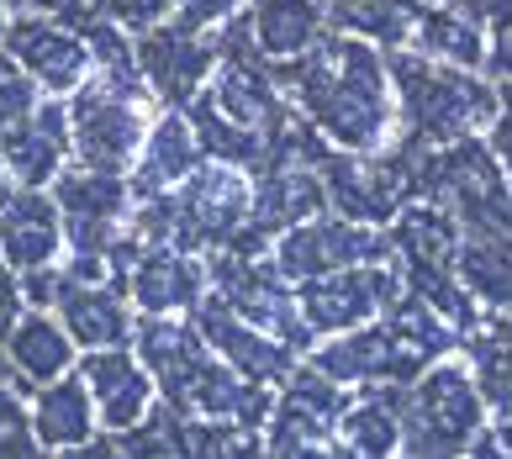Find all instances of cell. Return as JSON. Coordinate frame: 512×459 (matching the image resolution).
Masks as SVG:
<instances>
[{"mask_svg":"<svg viewBox=\"0 0 512 459\" xmlns=\"http://www.w3.org/2000/svg\"><path fill=\"white\" fill-rule=\"evenodd\" d=\"M6 53L16 64H22V74L32 85L43 90H74L85 80L90 69V48H85V32L59 22V16H37V11H22L16 22H6Z\"/></svg>","mask_w":512,"mask_h":459,"instance_id":"obj_14","label":"cell"},{"mask_svg":"<svg viewBox=\"0 0 512 459\" xmlns=\"http://www.w3.org/2000/svg\"><path fill=\"white\" fill-rule=\"evenodd\" d=\"M6 428H27V407H22V391L0 380V433Z\"/></svg>","mask_w":512,"mask_h":459,"instance_id":"obj_42","label":"cell"},{"mask_svg":"<svg viewBox=\"0 0 512 459\" xmlns=\"http://www.w3.org/2000/svg\"><path fill=\"white\" fill-rule=\"evenodd\" d=\"M132 349H138V365L159 380V391L169 407L185 412V396H191V380L201 375V365L212 359V349L201 343L196 322H175L169 312H148L132 333Z\"/></svg>","mask_w":512,"mask_h":459,"instance_id":"obj_15","label":"cell"},{"mask_svg":"<svg viewBox=\"0 0 512 459\" xmlns=\"http://www.w3.org/2000/svg\"><path fill=\"white\" fill-rule=\"evenodd\" d=\"M322 6L317 0H254L249 11V32L264 59H296L307 53L317 37H322Z\"/></svg>","mask_w":512,"mask_h":459,"instance_id":"obj_28","label":"cell"},{"mask_svg":"<svg viewBox=\"0 0 512 459\" xmlns=\"http://www.w3.org/2000/svg\"><path fill=\"white\" fill-rule=\"evenodd\" d=\"M396 291H402V270L391 259H375V264H344L333 275L301 280L296 306L312 333H349L359 322H370Z\"/></svg>","mask_w":512,"mask_h":459,"instance_id":"obj_11","label":"cell"},{"mask_svg":"<svg viewBox=\"0 0 512 459\" xmlns=\"http://www.w3.org/2000/svg\"><path fill=\"white\" fill-rule=\"evenodd\" d=\"M0 365L11 370L16 391H37L43 380L64 375L74 365V338L64 333V322H53L43 312H16L0 328Z\"/></svg>","mask_w":512,"mask_h":459,"instance_id":"obj_20","label":"cell"},{"mask_svg":"<svg viewBox=\"0 0 512 459\" xmlns=\"http://www.w3.org/2000/svg\"><path fill=\"white\" fill-rule=\"evenodd\" d=\"M386 74L396 85V106H402L407 138L428 143V148L470 138V132L491 127V117H497V90L486 80H476V69H454V64L428 59V53L391 48Z\"/></svg>","mask_w":512,"mask_h":459,"instance_id":"obj_2","label":"cell"},{"mask_svg":"<svg viewBox=\"0 0 512 459\" xmlns=\"http://www.w3.org/2000/svg\"><path fill=\"white\" fill-rule=\"evenodd\" d=\"M491 153L502 159L507 185H512V80H507V90H497V117H491Z\"/></svg>","mask_w":512,"mask_h":459,"instance_id":"obj_37","label":"cell"},{"mask_svg":"<svg viewBox=\"0 0 512 459\" xmlns=\"http://www.w3.org/2000/svg\"><path fill=\"white\" fill-rule=\"evenodd\" d=\"M138 169H132V196H164V190H175L191 169L201 164V143H196V132L191 122H185V111H164L159 122H148L143 132V143H138Z\"/></svg>","mask_w":512,"mask_h":459,"instance_id":"obj_23","label":"cell"},{"mask_svg":"<svg viewBox=\"0 0 512 459\" xmlns=\"http://www.w3.org/2000/svg\"><path fill=\"white\" fill-rule=\"evenodd\" d=\"M175 6V27L185 32H217L227 16H238V0H169Z\"/></svg>","mask_w":512,"mask_h":459,"instance_id":"obj_36","label":"cell"},{"mask_svg":"<svg viewBox=\"0 0 512 459\" xmlns=\"http://www.w3.org/2000/svg\"><path fill=\"white\" fill-rule=\"evenodd\" d=\"M206 280H212V291L233 306L243 322H254L259 333L291 343V349H307V343L317 338V333L307 328V317H301V306H296L291 280L280 275L275 264H264L259 254L243 259V254H227V248H217V259L206 264Z\"/></svg>","mask_w":512,"mask_h":459,"instance_id":"obj_7","label":"cell"},{"mask_svg":"<svg viewBox=\"0 0 512 459\" xmlns=\"http://www.w3.org/2000/svg\"><path fill=\"white\" fill-rule=\"evenodd\" d=\"M69 153L85 169H127V159L138 153L148 132V85L122 80V74H85L74 85L69 106Z\"/></svg>","mask_w":512,"mask_h":459,"instance_id":"obj_4","label":"cell"},{"mask_svg":"<svg viewBox=\"0 0 512 459\" xmlns=\"http://www.w3.org/2000/svg\"><path fill=\"white\" fill-rule=\"evenodd\" d=\"M191 312H196L191 322H196L201 343H206L217 359H227V365H233L243 380H254V386H280V380L291 375V365H296V349H291V343H280V338H270V333H259L254 322H243L217 291L201 296Z\"/></svg>","mask_w":512,"mask_h":459,"instance_id":"obj_13","label":"cell"},{"mask_svg":"<svg viewBox=\"0 0 512 459\" xmlns=\"http://www.w3.org/2000/svg\"><path fill=\"white\" fill-rule=\"evenodd\" d=\"M22 312V280H16V270L6 264V254H0V328Z\"/></svg>","mask_w":512,"mask_h":459,"instance_id":"obj_41","label":"cell"},{"mask_svg":"<svg viewBox=\"0 0 512 459\" xmlns=\"http://www.w3.org/2000/svg\"><path fill=\"white\" fill-rule=\"evenodd\" d=\"M0 454H37L32 428H6V433H0Z\"/></svg>","mask_w":512,"mask_h":459,"instance_id":"obj_43","label":"cell"},{"mask_svg":"<svg viewBox=\"0 0 512 459\" xmlns=\"http://www.w3.org/2000/svg\"><path fill=\"white\" fill-rule=\"evenodd\" d=\"M22 11H37V16H59V22H69V27H80V16L90 11L85 0H16Z\"/></svg>","mask_w":512,"mask_h":459,"instance_id":"obj_40","label":"cell"},{"mask_svg":"<svg viewBox=\"0 0 512 459\" xmlns=\"http://www.w3.org/2000/svg\"><path fill=\"white\" fill-rule=\"evenodd\" d=\"M69 159V117L59 101L32 106L16 127L0 132V164L16 185H48Z\"/></svg>","mask_w":512,"mask_h":459,"instance_id":"obj_21","label":"cell"},{"mask_svg":"<svg viewBox=\"0 0 512 459\" xmlns=\"http://www.w3.org/2000/svg\"><path fill=\"white\" fill-rule=\"evenodd\" d=\"M381 328H386L396 343H402V349H412L417 359H423V365L444 359L454 343L465 338V333L439 312V306H428L423 296H412V291H396V296L381 306Z\"/></svg>","mask_w":512,"mask_h":459,"instance_id":"obj_31","label":"cell"},{"mask_svg":"<svg viewBox=\"0 0 512 459\" xmlns=\"http://www.w3.org/2000/svg\"><path fill=\"white\" fill-rule=\"evenodd\" d=\"M412 32H417V53H428V59H439V64H454V69H481V59H486V32H481V22L470 11H460V6H423L417 11V22H412Z\"/></svg>","mask_w":512,"mask_h":459,"instance_id":"obj_30","label":"cell"},{"mask_svg":"<svg viewBox=\"0 0 512 459\" xmlns=\"http://www.w3.org/2000/svg\"><path fill=\"white\" fill-rule=\"evenodd\" d=\"M53 306L64 317V333L80 343V349H106V343H127L132 317L122 306V291L106 280H80L59 270V291H53Z\"/></svg>","mask_w":512,"mask_h":459,"instance_id":"obj_22","label":"cell"},{"mask_svg":"<svg viewBox=\"0 0 512 459\" xmlns=\"http://www.w3.org/2000/svg\"><path fill=\"white\" fill-rule=\"evenodd\" d=\"M317 180H322V201L333 206V217H349L365 227H381L407 206V185L381 148L375 153L328 148L317 159Z\"/></svg>","mask_w":512,"mask_h":459,"instance_id":"obj_10","label":"cell"},{"mask_svg":"<svg viewBox=\"0 0 512 459\" xmlns=\"http://www.w3.org/2000/svg\"><path fill=\"white\" fill-rule=\"evenodd\" d=\"M412 196L444 206V212L454 217V227H470V233H507L512 238L507 169H502L497 153H491V143H481L476 132L417 153Z\"/></svg>","mask_w":512,"mask_h":459,"instance_id":"obj_3","label":"cell"},{"mask_svg":"<svg viewBox=\"0 0 512 459\" xmlns=\"http://www.w3.org/2000/svg\"><path fill=\"white\" fill-rule=\"evenodd\" d=\"M0 37H6V0H0Z\"/></svg>","mask_w":512,"mask_h":459,"instance_id":"obj_44","label":"cell"},{"mask_svg":"<svg viewBox=\"0 0 512 459\" xmlns=\"http://www.w3.org/2000/svg\"><path fill=\"white\" fill-rule=\"evenodd\" d=\"M243 222H249V175L233 164H196L175 190H169V243L185 248V254H201V248H227Z\"/></svg>","mask_w":512,"mask_h":459,"instance_id":"obj_6","label":"cell"},{"mask_svg":"<svg viewBox=\"0 0 512 459\" xmlns=\"http://www.w3.org/2000/svg\"><path fill=\"white\" fill-rule=\"evenodd\" d=\"M27 428L37 438V449H80L85 438L96 433V401H90V386L69 370L43 380Z\"/></svg>","mask_w":512,"mask_h":459,"instance_id":"obj_24","label":"cell"},{"mask_svg":"<svg viewBox=\"0 0 512 459\" xmlns=\"http://www.w3.org/2000/svg\"><path fill=\"white\" fill-rule=\"evenodd\" d=\"M0 180H6V164H0Z\"/></svg>","mask_w":512,"mask_h":459,"instance_id":"obj_45","label":"cell"},{"mask_svg":"<svg viewBox=\"0 0 512 459\" xmlns=\"http://www.w3.org/2000/svg\"><path fill=\"white\" fill-rule=\"evenodd\" d=\"M264 428H270V454H349L344 444H333V423L312 407H301L296 396L270 401L264 412Z\"/></svg>","mask_w":512,"mask_h":459,"instance_id":"obj_33","label":"cell"},{"mask_svg":"<svg viewBox=\"0 0 512 459\" xmlns=\"http://www.w3.org/2000/svg\"><path fill=\"white\" fill-rule=\"evenodd\" d=\"M275 270L286 280H317V275H333L344 264H375V259H391V238L375 233L365 222H349V217H307L275 233Z\"/></svg>","mask_w":512,"mask_h":459,"instance_id":"obj_9","label":"cell"},{"mask_svg":"<svg viewBox=\"0 0 512 459\" xmlns=\"http://www.w3.org/2000/svg\"><path fill=\"white\" fill-rule=\"evenodd\" d=\"M481 69H491L497 80H512V27H491V43H486Z\"/></svg>","mask_w":512,"mask_h":459,"instance_id":"obj_38","label":"cell"},{"mask_svg":"<svg viewBox=\"0 0 512 459\" xmlns=\"http://www.w3.org/2000/svg\"><path fill=\"white\" fill-rule=\"evenodd\" d=\"M132 59H138L143 85L154 90L164 106H185L206 85V74L217 69V37L212 32H185L175 22H164V27L154 22V27L138 32Z\"/></svg>","mask_w":512,"mask_h":459,"instance_id":"obj_12","label":"cell"},{"mask_svg":"<svg viewBox=\"0 0 512 459\" xmlns=\"http://www.w3.org/2000/svg\"><path fill=\"white\" fill-rule=\"evenodd\" d=\"M402 396H407V380H381V391L344 407V417H338L344 449L349 454H396V444H402Z\"/></svg>","mask_w":512,"mask_h":459,"instance_id":"obj_29","label":"cell"},{"mask_svg":"<svg viewBox=\"0 0 512 459\" xmlns=\"http://www.w3.org/2000/svg\"><path fill=\"white\" fill-rule=\"evenodd\" d=\"M444 6H460L476 22H491V27H512V0H444Z\"/></svg>","mask_w":512,"mask_h":459,"instance_id":"obj_39","label":"cell"},{"mask_svg":"<svg viewBox=\"0 0 512 459\" xmlns=\"http://www.w3.org/2000/svg\"><path fill=\"white\" fill-rule=\"evenodd\" d=\"M32 106H37V85L22 74V64L11 53H0V132L16 127Z\"/></svg>","mask_w":512,"mask_h":459,"instance_id":"obj_34","label":"cell"},{"mask_svg":"<svg viewBox=\"0 0 512 459\" xmlns=\"http://www.w3.org/2000/svg\"><path fill=\"white\" fill-rule=\"evenodd\" d=\"M180 111H185V122H191V132H196V143H201L206 159L233 164V169H243V175H254V169L270 159V138H259V132L238 127L227 111H217V101H212L206 90H196Z\"/></svg>","mask_w":512,"mask_h":459,"instance_id":"obj_26","label":"cell"},{"mask_svg":"<svg viewBox=\"0 0 512 459\" xmlns=\"http://www.w3.org/2000/svg\"><path fill=\"white\" fill-rule=\"evenodd\" d=\"M465 359L470 380L491 412L512 417V312H497L491 322H476L465 333Z\"/></svg>","mask_w":512,"mask_h":459,"instance_id":"obj_27","label":"cell"},{"mask_svg":"<svg viewBox=\"0 0 512 459\" xmlns=\"http://www.w3.org/2000/svg\"><path fill=\"white\" fill-rule=\"evenodd\" d=\"M96 16H106V22H117V27H154L159 16L169 11V0H85Z\"/></svg>","mask_w":512,"mask_h":459,"instance_id":"obj_35","label":"cell"},{"mask_svg":"<svg viewBox=\"0 0 512 459\" xmlns=\"http://www.w3.org/2000/svg\"><path fill=\"white\" fill-rule=\"evenodd\" d=\"M122 291L143 306V312H185L206 296V264H196L175 243H143Z\"/></svg>","mask_w":512,"mask_h":459,"instance_id":"obj_19","label":"cell"},{"mask_svg":"<svg viewBox=\"0 0 512 459\" xmlns=\"http://www.w3.org/2000/svg\"><path fill=\"white\" fill-rule=\"evenodd\" d=\"M64 222L53 196L43 185H0V254L11 270H37V264H59Z\"/></svg>","mask_w":512,"mask_h":459,"instance_id":"obj_16","label":"cell"},{"mask_svg":"<svg viewBox=\"0 0 512 459\" xmlns=\"http://www.w3.org/2000/svg\"><path fill=\"white\" fill-rule=\"evenodd\" d=\"M312 370H322L338 386H375V380H412L423 370V359L412 349H402L386 328H349V338L322 343V349L307 359Z\"/></svg>","mask_w":512,"mask_h":459,"instance_id":"obj_17","label":"cell"},{"mask_svg":"<svg viewBox=\"0 0 512 459\" xmlns=\"http://www.w3.org/2000/svg\"><path fill=\"white\" fill-rule=\"evenodd\" d=\"M449 264L476 301L512 312V238L507 233H470V227H460Z\"/></svg>","mask_w":512,"mask_h":459,"instance_id":"obj_25","label":"cell"},{"mask_svg":"<svg viewBox=\"0 0 512 459\" xmlns=\"http://www.w3.org/2000/svg\"><path fill=\"white\" fill-rule=\"evenodd\" d=\"M80 380L90 386V401L101 412L106 433H127L154 401V375L138 365V354H127L122 343H106V349H90Z\"/></svg>","mask_w":512,"mask_h":459,"instance_id":"obj_18","label":"cell"},{"mask_svg":"<svg viewBox=\"0 0 512 459\" xmlns=\"http://www.w3.org/2000/svg\"><path fill=\"white\" fill-rule=\"evenodd\" d=\"M275 80L291 85L301 117L333 148L375 153L391 132V74L365 37H317L296 59H275Z\"/></svg>","mask_w":512,"mask_h":459,"instance_id":"obj_1","label":"cell"},{"mask_svg":"<svg viewBox=\"0 0 512 459\" xmlns=\"http://www.w3.org/2000/svg\"><path fill=\"white\" fill-rule=\"evenodd\" d=\"M53 206H59V222H64V238L74 248V259H101L106 264V248L122 238V222H127V206H132V190L117 169H59L53 175Z\"/></svg>","mask_w":512,"mask_h":459,"instance_id":"obj_8","label":"cell"},{"mask_svg":"<svg viewBox=\"0 0 512 459\" xmlns=\"http://www.w3.org/2000/svg\"><path fill=\"white\" fill-rule=\"evenodd\" d=\"M423 11V0H328L322 16L333 27H344L365 43H381V48H402L412 37V22Z\"/></svg>","mask_w":512,"mask_h":459,"instance_id":"obj_32","label":"cell"},{"mask_svg":"<svg viewBox=\"0 0 512 459\" xmlns=\"http://www.w3.org/2000/svg\"><path fill=\"white\" fill-rule=\"evenodd\" d=\"M486 428V401L476 391L470 370L460 365H423L407 380L402 396V454H460L470 438Z\"/></svg>","mask_w":512,"mask_h":459,"instance_id":"obj_5","label":"cell"}]
</instances>
